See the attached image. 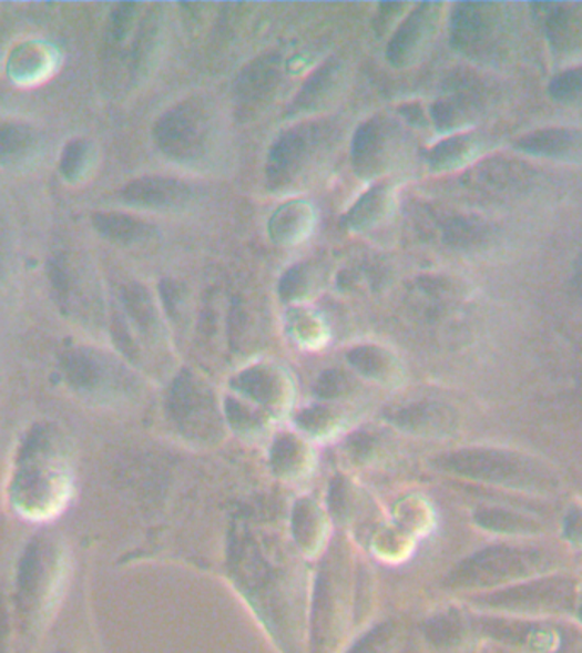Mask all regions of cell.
Instances as JSON below:
<instances>
[{
  "label": "cell",
  "mask_w": 582,
  "mask_h": 653,
  "mask_svg": "<svg viewBox=\"0 0 582 653\" xmlns=\"http://www.w3.org/2000/svg\"><path fill=\"white\" fill-rule=\"evenodd\" d=\"M72 470L67 441L53 426H37L28 432L12 479V500L31 519L55 516L69 500Z\"/></svg>",
  "instance_id": "1"
},
{
  "label": "cell",
  "mask_w": 582,
  "mask_h": 653,
  "mask_svg": "<svg viewBox=\"0 0 582 653\" xmlns=\"http://www.w3.org/2000/svg\"><path fill=\"white\" fill-rule=\"evenodd\" d=\"M453 47L480 62H494L513 48V22L499 4H458L451 18Z\"/></svg>",
  "instance_id": "2"
},
{
  "label": "cell",
  "mask_w": 582,
  "mask_h": 653,
  "mask_svg": "<svg viewBox=\"0 0 582 653\" xmlns=\"http://www.w3.org/2000/svg\"><path fill=\"white\" fill-rule=\"evenodd\" d=\"M155 140L165 154L191 161L205 152L210 140V118L196 101L169 110L155 124Z\"/></svg>",
  "instance_id": "3"
},
{
  "label": "cell",
  "mask_w": 582,
  "mask_h": 653,
  "mask_svg": "<svg viewBox=\"0 0 582 653\" xmlns=\"http://www.w3.org/2000/svg\"><path fill=\"white\" fill-rule=\"evenodd\" d=\"M326 142V129L323 124H300L279 136L268 159V177L276 186L289 183L300 174L305 165L310 164L317 150Z\"/></svg>",
  "instance_id": "4"
},
{
  "label": "cell",
  "mask_w": 582,
  "mask_h": 653,
  "mask_svg": "<svg viewBox=\"0 0 582 653\" xmlns=\"http://www.w3.org/2000/svg\"><path fill=\"white\" fill-rule=\"evenodd\" d=\"M537 18L552 52L575 55L582 50V4H535Z\"/></svg>",
  "instance_id": "5"
},
{
  "label": "cell",
  "mask_w": 582,
  "mask_h": 653,
  "mask_svg": "<svg viewBox=\"0 0 582 653\" xmlns=\"http://www.w3.org/2000/svg\"><path fill=\"white\" fill-rule=\"evenodd\" d=\"M514 149L531 157L582 162V132L574 129L535 130L517 140Z\"/></svg>",
  "instance_id": "6"
},
{
  "label": "cell",
  "mask_w": 582,
  "mask_h": 653,
  "mask_svg": "<svg viewBox=\"0 0 582 653\" xmlns=\"http://www.w3.org/2000/svg\"><path fill=\"white\" fill-rule=\"evenodd\" d=\"M438 4H422L400 24L388 44V59L396 65H406L415 59L436 27Z\"/></svg>",
  "instance_id": "7"
},
{
  "label": "cell",
  "mask_w": 582,
  "mask_h": 653,
  "mask_svg": "<svg viewBox=\"0 0 582 653\" xmlns=\"http://www.w3.org/2000/svg\"><path fill=\"white\" fill-rule=\"evenodd\" d=\"M390 132L378 121H368L356 132L353 154L359 174L374 175L387 164Z\"/></svg>",
  "instance_id": "8"
},
{
  "label": "cell",
  "mask_w": 582,
  "mask_h": 653,
  "mask_svg": "<svg viewBox=\"0 0 582 653\" xmlns=\"http://www.w3.org/2000/svg\"><path fill=\"white\" fill-rule=\"evenodd\" d=\"M528 177H531L530 171H524L518 162L488 161L473 169L470 183L483 193L502 194L520 190Z\"/></svg>",
  "instance_id": "9"
},
{
  "label": "cell",
  "mask_w": 582,
  "mask_h": 653,
  "mask_svg": "<svg viewBox=\"0 0 582 653\" xmlns=\"http://www.w3.org/2000/svg\"><path fill=\"white\" fill-rule=\"evenodd\" d=\"M187 193L190 190L180 181L165 180V177H145V180L129 184L123 191V196L130 203H135L139 206L161 208V206L183 203Z\"/></svg>",
  "instance_id": "10"
},
{
  "label": "cell",
  "mask_w": 582,
  "mask_h": 653,
  "mask_svg": "<svg viewBox=\"0 0 582 653\" xmlns=\"http://www.w3.org/2000/svg\"><path fill=\"white\" fill-rule=\"evenodd\" d=\"M62 366L67 381L79 391L100 390L110 376L106 361L89 350H72L63 358Z\"/></svg>",
  "instance_id": "11"
},
{
  "label": "cell",
  "mask_w": 582,
  "mask_h": 653,
  "mask_svg": "<svg viewBox=\"0 0 582 653\" xmlns=\"http://www.w3.org/2000/svg\"><path fill=\"white\" fill-rule=\"evenodd\" d=\"M279 81V59L276 55L263 57L254 62L238 79V98L246 108L263 103L272 94Z\"/></svg>",
  "instance_id": "12"
},
{
  "label": "cell",
  "mask_w": 582,
  "mask_h": 653,
  "mask_svg": "<svg viewBox=\"0 0 582 653\" xmlns=\"http://www.w3.org/2000/svg\"><path fill=\"white\" fill-rule=\"evenodd\" d=\"M203 394L194 376L183 371L174 380L167 398V412L176 422L184 424L203 407Z\"/></svg>",
  "instance_id": "13"
},
{
  "label": "cell",
  "mask_w": 582,
  "mask_h": 653,
  "mask_svg": "<svg viewBox=\"0 0 582 653\" xmlns=\"http://www.w3.org/2000/svg\"><path fill=\"white\" fill-rule=\"evenodd\" d=\"M310 212H308L305 203H286L285 206L278 210L273 216L272 231L273 238L283 244H294L300 241L308 231V223H310Z\"/></svg>",
  "instance_id": "14"
},
{
  "label": "cell",
  "mask_w": 582,
  "mask_h": 653,
  "mask_svg": "<svg viewBox=\"0 0 582 653\" xmlns=\"http://www.w3.org/2000/svg\"><path fill=\"white\" fill-rule=\"evenodd\" d=\"M476 149L477 143L472 136H451V139L445 140L440 145L432 149L429 162L438 171H447V169L458 167V165L469 161Z\"/></svg>",
  "instance_id": "15"
},
{
  "label": "cell",
  "mask_w": 582,
  "mask_h": 653,
  "mask_svg": "<svg viewBox=\"0 0 582 653\" xmlns=\"http://www.w3.org/2000/svg\"><path fill=\"white\" fill-rule=\"evenodd\" d=\"M94 223L101 234L118 242L139 241L149 232L145 223L139 222L133 216L120 215V213L95 215Z\"/></svg>",
  "instance_id": "16"
},
{
  "label": "cell",
  "mask_w": 582,
  "mask_h": 653,
  "mask_svg": "<svg viewBox=\"0 0 582 653\" xmlns=\"http://www.w3.org/2000/svg\"><path fill=\"white\" fill-rule=\"evenodd\" d=\"M489 228L482 222L469 216H453L443 225L445 241L453 247L469 248L482 244Z\"/></svg>",
  "instance_id": "17"
},
{
  "label": "cell",
  "mask_w": 582,
  "mask_h": 653,
  "mask_svg": "<svg viewBox=\"0 0 582 653\" xmlns=\"http://www.w3.org/2000/svg\"><path fill=\"white\" fill-rule=\"evenodd\" d=\"M33 145V132L24 124L0 126V161L6 164L27 157Z\"/></svg>",
  "instance_id": "18"
},
{
  "label": "cell",
  "mask_w": 582,
  "mask_h": 653,
  "mask_svg": "<svg viewBox=\"0 0 582 653\" xmlns=\"http://www.w3.org/2000/svg\"><path fill=\"white\" fill-rule=\"evenodd\" d=\"M234 387L261 404H268L276 397V378L264 368H249L242 371L235 378Z\"/></svg>",
  "instance_id": "19"
},
{
  "label": "cell",
  "mask_w": 582,
  "mask_h": 653,
  "mask_svg": "<svg viewBox=\"0 0 582 653\" xmlns=\"http://www.w3.org/2000/svg\"><path fill=\"white\" fill-rule=\"evenodd\" d=\"M549 94L553 101L569 108H582V65L564 70L552 79Z\"/></svg>",
  "instance_id": "20"
},
{
  "label": "cell",
  "mask_w": 582,
  "mask_h": 653,
  "mask_svg": "<svg viewBox=\"0 0 582 653\" xmlns=\"http://www.w3.org/2000/svg\"><path fill=\"white\" fill-rule=\"evenodd\" d=\"M385 187L378 186L371 190L370 193L365 194L361 200L356 203L355 208L349 213V223L355 228L370 227L375 220L380 218L384 213V206L387 205V193Z\"/></svg>",
  "instance_id": "21"
},
{
  "label": "cell",
  "mask_w": 582,
  "mask_h": 653,
  "mask_svg": "<svg viewBox=\"0 0 582 653\" xmlns=\"http://www.w3.org/2000/svg\"><path fill=\"white\" fill-rule=\"evenodd\" d=\"M337 78L336 63L329 62L323 69L308 79L307 84L304 85V91L298 95L297 106L305 110V108H314L317 101L327 98V92L333 88L334 81Z\"/></svg>",
  "instance_id": "22"
},
{
  "label": "cell",
  "mask_w": 582,
  "mask_h": 653,
  "mask_svg": "<svg viewBox=\"0 0 582 653\" xmlns=\"http://www.w3.org/2000/svg\"><path fill=\"white\" fill-rule=\"evenodd\" d=\"M125 305L130 317L142 327L151 330L155 324V308L151 295L142 286L133 285L125 289Z\"/></svg>",
  "instance_id": "23"
},
{
  "label": "cell",
  "mask_w": 582,
  "mask_h": 653,
  "mask_svg": "<svg viewBox=\"0 0 582 653\" xmlns=\"http://www.w3.org/2000/svg\"><path fill=\"white\" fill-rule=\"evenodd\" d=\"M348 359L358 371L371 376V378H377L387 368V355L374 346L355 347L349 350Z\"/></svg>",
  "instance_id": "24"
},
{
  "label": "cell",
  "mask_w": 582,
  "mask_h": 653,
  "mask_svg": "<svg viewBox=\"0 0 582 653\" xmlns=\"http://www.w3.org/2000/svg\"><path fill=\"white\" fill-rule=\"evenodd\" d=\"M89 161H91V149H89L88 143L81 142V140L70 143L69 146H65V152H63V174L69 180H78V177L84 175Z\"/></svg>",
  "instance_id": "25"
},
{
  "label": "cell",
  "mask_w": 582,
  "mask_h": 653,
  "mask_svg": "<svg viewBox=\"0 0 582 653\" xmlns=\"http://www.w3.org/2000/svg\"><path fill=\"white\" fill-rule=\"evenodd\" d=\"M346 388V376L337 369L323 373L315 384V394L323 398L339 397Z\"/></svg>",
  "instance_id": "26"
},
{
  "label": "cell",
  "mask_w": 582,
  "mask_h": 653,
  "mask_svg": "<svg viewBox=\"0 0 582 653\" xmlns=\"http://www.w3.org/2000/svg\"><path fill=\"white\" fill-rule=\"evenodd\" d=\"M305 285H307V274H305V266H297L294 269H289L285 274V278L282 279L279 285V295L283 299H294L298 295L305 292Z\"/></svg>",
  "instance_id": "27"
},
{
  "label": "cell",
  "mask_w": 582,
  "mask_h": 653,
  "mask_svg": "<svg viewBox=\"0 0 582 653\" xmlns=\"http://www.w3.org/2000/svg\"><path fill=\"white\" fill-rule=\"evenodd\" d=\"M295 453V442L292 438H279L278 441L275 442V448H273V463L278 467V470L282 468L288 467L292 463V458H294Z\"/></svg>",
  "instance_id": "28"
},
{
  "label": "cell",
  "mask_w": 582,
  "mask_h": 653,
  "mask_svg": "<svg viewBox=\"0 0 582 653\" xmlns=\"http://www.w3.org/2000/svg\"><path fill=\"white\" fill-rule=\"evenodd\" d=\"M225 412H227L228 420L235 426H251V422H253V414L246 407H242L237 400H232V398L227 400Z\"/></svg>",
  "instance_id": "29"
},
{
  "label": "cell",
  "mask_w": 582,
  "mask_h": 653,
  "mask_svg": "<svg viewBox=\"0 0 582 653\" xmlns=\"http://www.w3.org/2000/svg\"><path fill=\"white\" fill-rule=\"evenodd\" d=\"M327 412L324 407H312V409L304 410V412L298 416L297 422L298 426L304 427L307 431H314L320 424L326 420Z\"/></svg>",
  "instance_id": "30"
},
{
  "label": "cell",
  "mask_w": 582,
  "mask_h": 653,
  "mask_svg": "<svg viewBox=\"0 0 582 653\" xmlns=\"http://www.w3.org/2000/svg\"><path fill=\"white\" fill-rule=\"evenodd\" d=\"M343 502H345V483H343L341 479H336L333 483H330V509H333L334 512L339 511V509L343 508Z\"/></svg>",
  "instance_id": "31"
},
{
  "label": "cell",
  "mask_w": 582,
  "mask_h": 653,
  "mask_svg": "<svg viewBox=\"0 0 582 653\" xmlns=\"http://www.w3.org/2000/svg\"><path fill=\"white\" fill-rule=\"evenodd\" d=\"M572 285H574L575 288H578V292L582 295V257L578 261V264H575L574 278H572Z\"/></svg>",
  "instance_id": "32"
}]
</instances>
